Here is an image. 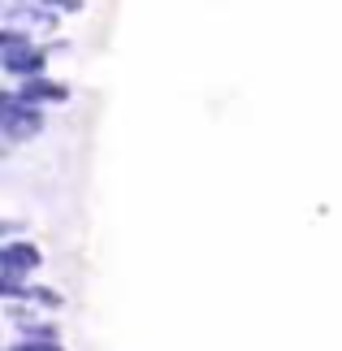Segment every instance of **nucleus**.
<instances>
[{
	"instance_id": "f257e3e1",
	"label": "nucleus",
	"mask_w": 342,
	"mask_h": 351,
	"mask_svg": "<svg viewBox=\"0 0 342 351\" xmlns=\"http://www.w3.org/2000/svg\"><path fill=\"white\" fill-rule=\"evenodd\" d=\"M5 351H83L70 326V295L44 278V247L5 221Z\"/></svg>"
},
{
	"instance_id": "f03ea898",
	"label": "nucleus",
	"mask_w": 342,
	"mask_h": 351,
	"mask_svg": "<svg viewBox=\"0 0 342 351\" xmlns=\"http://www.w3.org/2000/svg\"><path fill=\"white\" fill-rule=\"evenodd\" d=\"M5 96L31 104V109H57V104L70 100V87L61 83V78H48V74H35V78H22V83H13Z\"/></svg>"
}]
</instances>
